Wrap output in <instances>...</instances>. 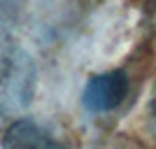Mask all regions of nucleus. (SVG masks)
I'll return each instance as SVG.
<instances>
[{"mask_svg": "<svg viewBox=\"0 0 156 149\" xmlns=\"http://www.w3.org/2000/svg\"><path fill=\"white\" fill-rule=\"evenodd\" d=\"M35 91V65L21 49H7L0 56V96L9 107H26Z\"/></svg>", "mask_w": 156, "mask_h": 149, "instance_id": "f257e3e1", "label": "nucleus"}, {"mask_svg": "<svg viewBox=\"0 0 156 149\" xmlns=\"http://www.w3.org/2000/svg\"><path fill=\"white\" fill-rule=\"evenodd\" d=\"M128 89H130V79L124 70L103 72V75L91 77L89 84L84 86L82 105L93 114L110 112L124 103V98L128 96Z\"/></svg>", "mask_w": 156, "mask_h": 149, "instance_id": "f03ea898", "label": "nucleus"}, {"mask_svg": "<svg viewBox=\"0 0 156 149\" xmlns=\"http://www.w3.org/2000/svg\"><path fill=\"white\" fill-rule=\"evenodd\" d=\"M2 149H65L58 140H54L40 123L30 119H16L0 135Z\"/></svg>", "mask_w": 156, "mask_h": 149, "instance_id": "7ed1b4c3", "label": "nucleus"}, {"mask_svg": "<svg viewBox=\"0 0 156 149\" xmlns=\"http://www.w3.org/2000/svg\"><path fill=\"white\" fill-rule=\"evenodd\" d=\"M19 14V0H0V42L7 37V33L16 21Z\"/></svg>", "mask_w": 156, "mask_h": 149, "instance_id": "20e7f679", "label": "nucleus"}, {"mask_svg": "<svg viewBox=\"0 0 156 149\" xmlns=\"http://www.w3.org/2000/svg\"><path fill=\"white\" fill-rule=\"evenodd\" d=\"M151 117H154V121H156V89H154V93H151Z\"/></svg>", "mask_w": 156, "mask_h": 149, "instance_id": "39448f33", "label": "nucleus"}, {"mask_svg": "<svg viewBox=\"0 0 156 149\" xmlns=\"http://www.w3.org/2000/svg\"><path fill=\"white\" fill-rule=\"evenodd\" d=\"M147 9L156 16V0H147Z\"/></svg>", "mask_w": 156, "mask_h": 149, "instance_id": "423d86ee", "label": "nucleus"}]
</instances>
